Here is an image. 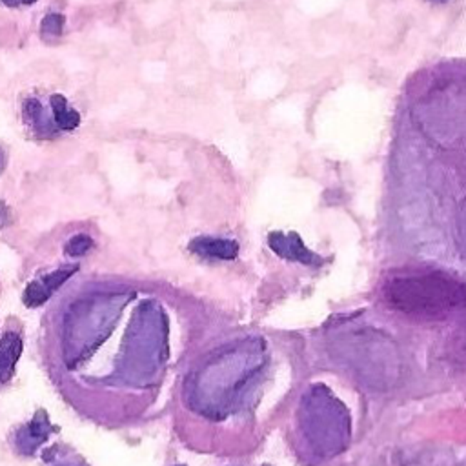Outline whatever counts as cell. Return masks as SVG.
Masks as SVG:
<instances>
[{
    "label": "cell",
    "mask_w": 466,
    "mask_h": 466,
    "mask_svg": "<svg viewBox=\"0 0 466 466\" xmlns=\"http://www.w3.org/2000/svg\"><path fill=\"white\" fill-rule=\"evenodd\" d=\"M22 352V340L13 332L4 333L0 339V385L13 378L15 365Z\"/></svg>",
    "instance_id": "2"
},
{
    "label": "cell",
    "mask_w": 466,
    "mask_h": 466,
    "mask_svg": "<svg viewBox=\"0 0 466 466\" xmlns=\"http://www.w3.org/2000/svg\"><path fill=\"white\" fill-rule=\"evenodd\" d=\"M2 4H6L8 8H22V6H29L37 0H0Z\"/></svg>",
    "instance_id": "9"
},
{
    "label": "cell",
    "mask_w": 466,
    "mask_h": 466,
    "mask_svg": "<svg viewBox=\"0 0 466 466\" xmlns=\"http://www.w3.org/2000/svg\"><path fill=\"white\" fill-rule=\"evenodd\" d=\"M385 300L397 312L434 319L465 308L466 284L439 272L401 275L386 283Z\"/></svg>",
    "instance_id": "1"
},
{
    "label": "cell",
    "mask_w": 466,
    "mask_h": 466,
    "mask_svg": "<svg viewBox=\"0 0 466 466\" xmlns=\"http://www.w3.org/2000/svg\"><path fill=\"white\" fill-rule=\"evenodd\" d=\"M49 432H51V425L48 422V415H46L44 412H39V414L33 417V421L29 422L26 432L21 434V442H26L31 439V450H35V446L44 441L49 435Z\"/></svg>",
    "instance_id": "5"
},
{
    "label": "cell",
    "mask_w": 466,
    "mask_h": 466,
    "mask_svg": "<svg viewBox=\"0 0 466 466\" xmlns=\"http://www.w3.org/2000/svg\"><path fill=\"white\" fill-rule=\"evenodd\" d=\"M48 299H49V293L46 292V288L42 286L41 280H33L31 284H28V288H26V292H24L26 306H31V308H35V306H41V304L46 303Z\"/></svg>",
    "instance_id": "6"
},
{
    "label": "cell",
    "mask_w": 466,
    "mask_h": 466,
    "mask_svg": "<svg viewBox=\"0 0 466 466\" xmlns=\"http://www.w3.org/2000/svg\"><path fill=\"white\" fill-rule=\"evenodd\" d=\"M432 2H445V0H432Z\"/></svg>",
    "instance_id": "10"
},
{
    "label": "cell",
    "mask_w": 466,
    "mask_h": 466,
    "mask_svg": "<svg viewBox=\"0 0 466 466\" xmlns=\"http://www.w3.org/2000/svg\"><path fill=\"white\" fill-rule=\"evenodd\" d=\"M195 252L206 257H219V259H231L237 255V244L223 239H197L191 244Z\"/></svg>",
    "instance_id": "3"
},
{
    "label": "cell",
    "mask_w": 466,
    "mask_h": 466,
    "mask_svg": "<svg viewBox=\"0 0 466 466\" xmlns=\"http://www.w3.org/2000/svg\"><path fill=\"white\" fill-rule=\"evenodd\" d=\"M49 106H51L55 124L61 130H74L81 124V115L68 104V101L62 95H53Z\"/></svg>",
    "instance_id": "4"
},
{
    "label": "cell",
    "mask_w": 466,
    "mask_h": 466,
    "mask_svg": "<svg viewBox=\"0 0 466 466\" xmlns=\"http://www.w3.org/2000/svg\"><path fill=\"white\" fill-rule=\"evenodd\" d=\"M91 244L93 243H91V239L88 235H75L74 239H69V243L66 244V252H68V255L74 257L84 255L91 248Z\"/></svg>",
    "instance_id": "7"
},
{
    "label": "cell",
    "mask_w": 466,
    "mask_h": 466,
    "mask_svg": "<svg viewBox=\"0 0 466 466\" xmlns=\"http://www.w3.org/2000/svg\"><path fill=\"white\" fill-rule=\"evenodd\" d=\"M62 26H64V16L59 13H49L42 21V31L48 35H59L62 31Z\"/></svg>",
    "instance_id": "8"
}]
</instances>
